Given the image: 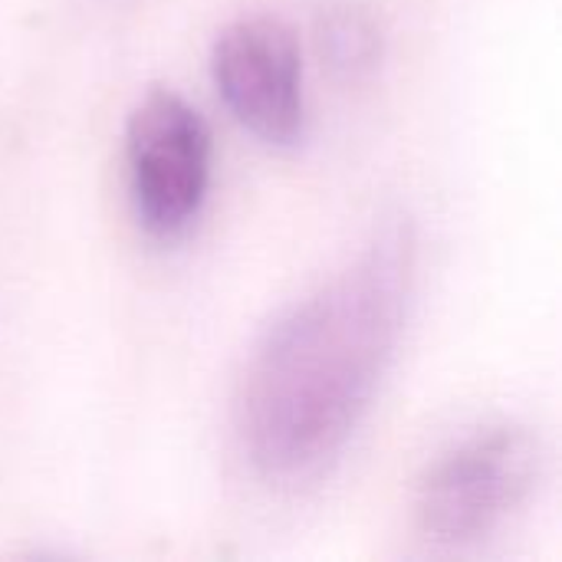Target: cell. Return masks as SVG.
<instances>
[{"instance_id": "1", "label": "cell", "mask_w": 562, "mask_h": 562, "mask_svg": "<svg viewBox=\"0 0 562 562\" xmlns=\"http://www.w3.org/2000/svg\"><path fill=\"white\" fill-rule=\"evenodd\" d=\"M415 247L408 217L382 224L346 270L257 342L240 379L237 431L263 481L303 487L346 451L402 339Z\"/></svg>"}, {"instance_id": "5", "label": "cell", "mask_w": 562, "mask_h": 562, "mask_svg": "<svg viewBox=\"0 0 562 562\" xmlns=\"http://www.w3.org/2000/svg\"><path fill=\"white\" fill-rule=\"evenodd\" d=\"M316 43H319L323 63L339 79H349V82H359L369 72H375V66L382 63V49H385L375 16L352 3H342L323 13Z\"/></svg>"}, {"instance_id": "4", "label": "cell", "mask_w": 562, "mask_h": 562, "mask_svg": "<svg viewBox=\"0 0 562 562\" xmlns=\"http://www.w3.org/2000/svg\"><path fill=\"white\" fill-rule=\"evenodd\" d=\"M211 72L231 115L263 145L293 148L303 138V59L286 23L277 16L234 20L214 40Z\"/></svg>"}, {"instance_id": "3", "label": "cell", "mask_w": 562, "mask_h": 562, "mask_svg": "<svg viewBox=\"0 0 562 562\" xmlns=\"http://www.w3.org/2000/svg\"><path fill=\"white\" fill-rule=\"evenodd\" d=\"M125 168L138 224L158 240H178L207 198V122L178 92L148 89L125 122Z\"/></svg>"}, {"instance_id": "2", "label": "cell", "mask_w": 562, "mask_h": 562, "mask_svg": "<svg viewBox=\"0 0 562 562\" xmlns=\"http://www.w3.org/2000/svg\"><path fill=\"white\" fill-rule=\"evenodd\" d=\"M543 445L517 425L487 428L448 451L418 487V527L428 540L464 547L491 537L540 484Z\"/></svg>"}]
</instances>
